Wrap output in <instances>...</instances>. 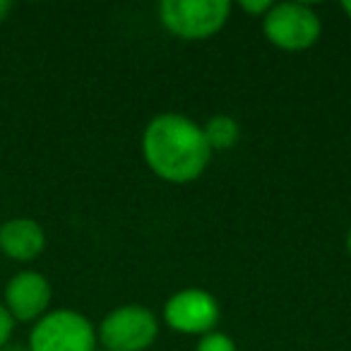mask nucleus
Wrapping results in <instances>:
<instances>
[{"label": "nucleus", "instance_id": "1", "mask_svg": "<svg viewBox=\"0 0 351 351\" xmlns=\"http://www.w3.org/2000/svg\"><path fill=\"white\" fill-rule=\"evenodd\" d=\"M145 161L161 181L191 183L205 173L212 149L200 125L181 113L152 118L142 135Z\"/></svg>", "mask_w": 351, "mask_h": 351}, {"label": "nucleus", "instance_id": "2", "mask_svg": "<svg viewBox=\"0 0 351 351\" xmlns=\"http://www.w3.org/2000/svg\"><path fill=\"white\" fill-rule=\"evenodd\" d=\"M97 330L77 311L56 308L34 322L29 332V351H94Z\"/></svg>", "mask_w": 351, "mask_h": 351}, {"label": "nucleus", "instance_id": "3", "mask_svg": "<svg viewBox=\"0 0 351 351\" xmlns=\"http://www.w3.org/2000/svg\"><path fill=\"white\" fill-rule=\"evenodd\" d=\"M231 15L229 0H164L159 20L171 34L188 41L210 39Z\"/></svg>", "mask_w": 351, "mask_h": 351}, {"label": "nucleus", "instance_id": "4", "mask_svg": "<svg viewBox=\"0 0 351 351\" xmlns=\"http://www.w3.org/2000/svg\"><path fill=\"white\" fill-rule=\"evenodd\" d=\"M159 322L145 306H121L97 327V339L106 351H145L154 344Z\"/></svg>", "mask_w": 351, "mask_h": 351}, {"label": "nucleus", "instance_id": "5", "mask_svg": "<svg viewBox=\"0 0 351 351\" xmlns=\"http://www.w3.org/2000/svg\"><path fill=\"white\" fill-rule=\"evenodd\" d=\"M263 29L269 44L282 51H306L320 39V17L303 3H274L263 17Z\"/></svg>", "mask_w": 351, "mask_h": 351}, {"label": "nucleus", "instance_id": "6", "mask_svg": "<svg viewBox=\"0 0 351 351\" xmlns=\"http://www.w3.org/2000/svg\"><path fill=\"white\" fill-rule=\"evenodd\" d=\"M164 320L169 322L171 330L183 335H207L215 332L219 320V303L202 289H186L166 301Z\"/></svg>", "mask_w": 351, "mask_h": 351}, {"label": "nucleus", "instance_id": "7", "mask_svg": "<svg viewBox=\"0 0 351 351\" xmlns=\"http://www.w3.org/2000/svg\"><path fill=\"white\" fill-rule=\"evenodd\" d=\"M53 289L51 282L36 269H22L12 274L5 284L3 293V306L12 315L15 322H36L49 313Z\"/></svg>", "mask_w": 351, "mask_h": 351}, {"label": "nucleus", "instance_id": "8", "mask_svg": "<svg viewBox=\"0 0 351 351\" xmlns=\"http://www.w3.org/2000/svg\"><path fill=\"white\" fill-rule=\"evenodd\" d=\"M46 250V231L36 219L15 217L0 224V253L15 263H32Z\"/></svg>", "mask_w": 351, "mask_h": 351}, {"label": "nucleus", "instance_id": "9", "mask_svg": "<svg viewBox=\"0 0 351 351\" xmlns=\"http://www.w3.org/2000/svg\"><path fill=\"white\" fill-rule=\"evenodd\" d=\"M210 149H229L239 142V123L231 116H215L202 128Z\"/></svg>", "mask_w": 351, "mask_h": 351}, {"label": "nucleus", "instance_id": "10", "mask_svg": "<svg viewBox=\"0 0 351 351\" xmlns=\"http://www.w3.org/2000/svg\"><path fill=\"white\" fill-rule=\"evenodd\" d=\"M197 351H236V344L231 337L221 335V332H207L202 335Z\"/></svg>", "mask_w": 351, "mask_h": 351}, {"label": "nucleus", "instance_id": "11", "mask_svg": "<svg viewBox=\"0 0 351 351\" xmlns=\"http://www.w3.org/2000/svg\"><path fill=\"white\" fill-rule=\"evenodd\" d=\"M12 332H15V320H12V315L8 313V308L0 303V349L5 344H10Z\"/></svg>", "mask_w": 351, "mask_h": 351}, {"label": "nucleus", "instance_id": "12", "mask_svg": "<svg viewBox=\"0 0 351 351\" xmlns=\"http://www.w3.org/2000/svg\"><path fill=\"white\" fill-rule=\"evenodd\" d=\"M274 3H269V0H241L239 8L241 10H245L248 15H255V17H265L269 10H272Z\"/></svg>", "mask_w": 351, "mask_h": 351}, {"label": "nucleus", "instance_id": "13", "mask_svg": "<svg viewBox=\"0 0 351 351\" xmlns=\"http://www.w3.org/2000/svg\"><path fill=\"white\" fill-rule=\"evenodd\" d=\"M10 10H12L10 0H0V22H5V17L10 15Z\"/></svg>", "mask_w": 351, "mask_h": 351}, {"label": "nucleus", "instance_id": "14", "mask_svg": "<svg viewBox=\"0 0 351 351\" xmlns=\"http://www.w3.org/2000/svg\"><path fill=\"white\" fill-rule=\"evenodd\" d=\"M0 351H29V346H25V344H12V341H10V344H5Z\"/></svg>", "mask_w": 351, "mask_h": 351}, {"label": "nucleus", "instance_id": "15", "mask_svg": "<svg viewBox=\"0 0 351 351\" xmlns=\"http://www.w3.org/2000/svg\"><path fill=\"white\" fill-rule=\"evenodd\" d=\"M341 10L349 15V20H351V0H346V3H341Z\"/></svg>", "mask_w": 351, "mask_h": 351}, {"label": "nucleus", "instance_id": "16", "mask_svg": "<svg viewBox=\"0 0 351 351\" xmlns=\"http://www.w3.org/2000/svg\"><path fill=\"white\" fill-rule=\"evenodd\" d=\"M346 253L351 258V226H349V234H346Z\"/></svg>", "mask_w": 351, "mask_h": 351}, {"label": "nucleus", "instance_id": "17", "mask_svg": "<svg viewBox=\"0 0 351 351\" xmlns=\"http://www.w3.org/2000/svg\"><path fill=\"white\" fill-rule=\"evenodd\" d=\"M94 351H106V349H94Z\"/></svg>", "mask_w": 351, "mask_h": 351}]
</instances>
